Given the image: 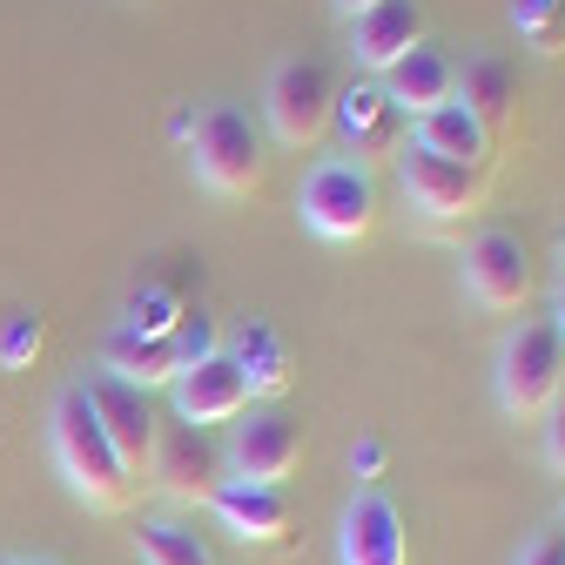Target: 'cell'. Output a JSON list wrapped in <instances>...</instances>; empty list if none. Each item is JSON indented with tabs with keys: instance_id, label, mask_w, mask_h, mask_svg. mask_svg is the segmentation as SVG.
<instances>
[{
	"instance_id": "1",
	"label": "cell",
	"mask_w": 565,
	"mask_h": 565,
	"mask_svg": "<svg viewBox=\"0 0 565 565\" xmlns=\"http://www.w3.org/2000/svg\"><path fill=\"white\" fill-rule=\"evenodd\" d=\"M47 451H54L67 491H75L82 505H95V512H121V505H128L135 478H128L121 451L108 445V431H102L95 404L82 397V384H67V391L54 397V411H47Z\"/></svg>"
},
{
	"instance_id": "2",
	"label": "cell",
	"mask_w": 565,
	"mask_h": 565,
	"mask_svg": "<svg viewBox=\"0 0 565 565\" xmlns=\"http://www.w3.org/2000/svg\"><path fill=\"white\" fill-rule=\"evenodd\" d=\"M189 162H195V182H202V189H216V195H249V189L263 182V141H256V121H249L236 102H209V108H195Z\"/></svg>"
},
{
	"instance_id": "3",
	"label": "cell",
	"mask_w": 565,
	"mask_h": 565,
	"mask_svg": "<svg viewBox=\"0 0 565 565\" xmlns=\"http://www.w3.org/2000/svg\"><path fill=\"white\" fill-rule=\"evenodd\" d=\"M297 216L323 243H358V236H371V223H377V182H371V169L350 162V156L317 162L303 175V189H297Z\"/></svg>"
},
{
	"instance_id": "4",
	"label": "cell",
	"mask_w": 565,
	"mask_h": 565,
	"mask_svg": "<svg viewBox=\"0 0 565 565\" xmlns=\"http://www.w3.org/2000/svg\"><path fill=\"white\" fill-rule=\"evenodd\" d=\"M565 397V343L552 323H519L499 343V404L512 417H545Z\"/></svg>"
},
{
	"instance_id": "5",
	"label": "cell",
	"mask_w": 565,
	"mask_h": 565,
	"mask_svg": "<svg viewBox=\"0 0 565 565\" xmlns=\"http://www.w3.org/2000/svg\"><path fill=\"white\" fill-rule=\"evenodd\" d=\"M263 115H269L276 141H290V149L323 141L330 121H337V82H330V67L310 61V54L276 61L269 67V88H263Z\"/></svg>"
},
{
	"instance_id": "6",
	"label": "cell",
	"mask_w": 565,
	"mask_h": 565,
	"mask_svg": "<svg viewBox=\"0 0 565 565\" xmlns=\"http://www.w3.org/2000/svg\"><path fill=\"white\" fill-rule=\"evenodd\" d=\"M82 397L95 404V417H102L108 445L121 451L128 478H141V471H149V458H156V431H162L156 397L135 391V384H121V377H108V371H88V377H82Z\"/></svg>"
},
{
	"instance_id": "7",
	"label": "cell",
	"mask_w": 565,
	"mask_h": 565,
	"mask_svg": "<svg viewBox=\"0 0 565 565\" xmlns=\"http://www.w3.org/2000/svg\"><path fill=\"white\" fill-rule=\"evenodd\" d=\"M397 182H404V202L417 209V216H465V209L484 202V169H465V162H445L431 149H417V141H404L397 149Z\"/></svg>"
},
{
	"instance_id": "8",
	"label": "cell",
	"mask_w": 565,
	"mask_h": 565,
	"mask_svg": "<svg viewBox=\"0 0 565 565\" xmlns=\"http://www.w3.org/2000/svg\"><path fill=\"white\" fill-rule=\"evenodd\" d=\"M337 565H411V539H404V512L384 499L377 484H364L343 505L337 525Z\"/></svg>"
},
{
	"instance_id": "9",
	"label": "cell",
	"mask_w": 565,
	"mask_h": 565,
	"mask_svg": "<svg viewBox=\"0 0 565 565\" xmlns=\"http://www.w3.org/2000/svg\"><path fill=\"white\" fill-rule=\"evenodd\" d=\"M465 290L484 303V310H519L525 290H532V256L512 230H478L465 243Z\"/></svg>"
},
{
	"instance_id": "10",
	"label": "cell",
	"mask_w": 565,
	"mask_h": 565,
	"mask_svg": "<svg viewBox=\"0 0 565 565\" xmlns=\"http://www.w3.org/2000/svg\"><path fill=\"white\" fill-rule=\"evenodd\" d=\"M149 478L182 505H209V491L223 484V451L209 445L195 424H162L156 431V458H149Z\"/></svg>"
},
{
	"instance_id": "11",
	"label": "cell",
	"mask_w": 565,
	"mask_h": 565,
	"mask_svg": "<svg viewBox=\"0 0 565 565\" xmlns=\"http://www.w3.org/2000/svg\"><path fill=\"white\" fill-rule=\"evenodd\" d=\"M330 128H343V141H350V156H358V162L397 156L404 141H411V115L384 95V82H350V88H337V121Z\"/></svg>"
},
{
	"instance_id": "12",
	"label": "cell",
	"mask_w": 565,
	"mask_h": 565,
	"mask_svg": "<svg viewBox=\"0 0 565 565\" xmlns=\"http://www.w3.org/2000/svg\"><path fill=\"white\" fill-rule=\"evenodd\" d=\"M303 458V438H297V424L282 417V411H243L236 417V438H230V471L249 478V484H276L297 471Z\"/></svg>"
},
{
	"instance_id": "13",
	"label": "cell",
	"mask_w": 565,
	"mask_h": 565,
	"mask_svg": "<svg viewBox=\"0 0 565 565\" xmlns=\"http://www.w3.org/2000/svg\"><path fill=\"white\" fill-rule=\"evenodd\" d=\"M169 397H175V417L195 424V431H209V424H236L249 411V384H243V371L223 358V350L202 358V364H189V371H175Z\"/></svg>"
},
{
	"instance_id": "14",
	"label": "cell",
	"mask_w": 565,
	"mask_h": 565,
	"mask_svg": "<svg viewBox=\"0 0 565 565\" xmlns=\"http://www.w3.org/2000/svg\"><path fill=\"white\" fill-rule=\"evenodd\" d=\"M417 41H424V8L417 0H377V8H364L358 21H350V54H358V67H371L377 82Z\"/></svg>"
},
{
	"instance_id": "15",
	"label": "cell",
	"mask_w": 565,
	"mask_h": 565,
	"mask_svg": "<svg viewBox=\"0 0 565 565\" xmlns=\"http://www.w3.org/2000/svg\"><path fill=\"white\" fill-rule=\"evenodd\" d=\"M209 512H216L243 545H276L290 532V505H282L276 484H249V478H223L209 491Z\"/></svg>"
},
{
	"instance_id": "16",
	"label": "cell",
	"mask_w": 565,
	"mask_h": 565,
	"mask_svg": "<svg viewBox=\"0 0 565 565\" xmlns=\"http://www.w3.org/2000/svg\"><path fill=\"white\" fill-rule=\"evenodd\" d=\"M384 95L417 121V115H431V108L458 102V67H451V54H445V47L417 41V47L391 67V75H384Z\"/></svg>"
},
{
	"instance_id": "17",
	"label": "cell",
	"mask_w": 565,
	"mask_h": 565,
	"mask_svg": "<svg viewBox=\"0 0 565 565\" xmlns=\"http://www.w3.org/2000/svg\"><path fill=\"white\" fill-rule=\"evenodd\" d=\"M95 371H108V377H121L135 391H156V384H175V350H169V337H141V330L115 323L102 337V364Z\"/></svg>"
},
{
	"instance_id": "18",
	"label": "cell",
	"mask_w": 565,
	"mask_h": 565,
	"mask_svg": "<svg viewBox=\"0 0 565 565\" xmlns=\"http://www.w3.org/2000/svg\"><path fill=\"white\" fill-rule=\"evenodd\" d=\"M411 141H417V149H431V156H445V162H465V169H484V156H491V128L465 102H445L431 115H417Z\"/></svg>"
},
{
	"instance_id": "19",
	"label": "cell",
	"mask_w": 565,
	"mask_h": 565,
	"mask_svg": "<svg viewBox=\"0 0 565 565\" xmlns=\"http://www.w3.org/2000/svg\"><path fill=\"white\" fill-rule=\"evenodd\" d=\"M223 358L243 371L249 397H276V391H290V350H282V337L269 323H243L230 343H223Z\"/></svg>"
},
{
	"instance_id": "20",
	"label": "cell",
	"mask_w": 565,
	"mask_h": 565,
	"mask_svg": "<svg viewBox=\"0 0 565 565\" xmlns=\"http://www.w3.org/2000/svg\"><path fill=\"white\" fill-rule=\"evenodd\" d=\"M458 102L491 128L512 102H519V75H512V61L505 54H471L465 61V75H458Z\"/></svg>"
},
{
	"instance_id": "21",
	"label": "cell",
	"mask_w": 565,
	"mask_h": 565,
	"mask_svg": "<svg viewBox=\"0 0 565 565\" xmlns=\"http://www.w3.org/2000/svg\"><path fill=\"white\" fill-rule=\"evenodd\" d=\"M135 552H141V565H216V552L202 545V532H189L175 519H149L135 532Z\"/></svg>"
},
{
	"instance_id": "22",
	"label": "cell",
	"mask_w": 565,
	"mask_h": 565,
	"mask_svg": "<svg viewBox=\"0 0 565 565\" xmlns=\"http://www.w3.org/2000/svg\"><path fill=\"white\" fill-rule=\"evenodd\" d=\"M182 310H189V303L169 290V282H141V290L121 303V323H128V330H141V337H169Z\"/></svg>"
},
{
	"instance_id": "23",
	"label": "cell",
	"mask_w": 565,
	"mask_h": 565,
	"mask_svg": "<svg viewBox=\"0 0 565 565\" xmlns=\"http://www.w3.org/2000/svg\"><path fill=\"white\" fill-rule=\"evenodd\" d=\"M169 350H175V371H189V364H202V358H216V350H223L216 317H209V310H182L175 330H169Z\"/></svg>"
},
{
	"instance_id": "24",
	"label": "cell",
	"mask_w": 565,
	"mask_h": 565,
	"mask_svg": "<svg viewBox=\"0 0 565 565\" xmlns=\"http://www.w3.org/2000/svg\"><path fill=\"white\" fill-rule=\"evenodd\" d=\"M41 317L34 310H8V323H0V364L8 371H28L34 358H41Z\"/></svg>"
},
{
	"instance_id": "25",
	"label": "cell",
	"mask_w": 565,
	"mask_h": 565,
	"mask_svg": "<svg viewBox=\"0 0 565 565\" xmlns=\"http://www.w3.org/2000/svg\"><path fill=\"white\" fill-rule=\"evenodd\" d=\"M558 14H565V0H512V28H519L525 41H532V34H545Z\"/></svg>"
},
{
	"instance_id": "26",
	"label": "cell",
	"mask_w": 565,
	"mask_h": 565,
	"mask_svg": "<svg viewBox=\"0 0 565 565\" xmlns=\"http://www.w3.org/2000/svg\"><path fill=\"white\" fill-rule=\"evenodd\" d=\"M519 565H565V532H539V539L519 552Z\"/></svg>"
},
{
	"instance_id": "27",
	"label": "cell",
	"mask_w": 565,
	"mask_h": 565,
	"mask_svg": "<svg viewBox=\"0 0 565 565\" xmlns=\"http://www.w3.org/2000/svg\"><path fill=\"white\" fill-rule=\"evenodd\" d=\"M350 471H358L364 484L384 478V445H377V438H358V445H350Z\"/></svg>"
},
{
	"instance_id": "28",
	"label": "cell",
	"mask_w": 565,
	"mask_h": 565,
	"mask_svg": "<svg viewBox=\"0 0 565 565\" xmlns=\"http://www.w3.org/2000/svg\"><path fill=\"white\" fill-rule=\"evenodd\" d=\"M545 417H552V424H545V458H552V465L565 471V397H558V404H552Z\"/></svg>"
},
{
	"instance_id": "29",
	"label": "cell",
	"mask_w": 565,
	"mask_h": 565,
	"mask_svg": "<svg viewBox=\"0 0 565 565\" xmlns=\"http://www.w3.org/2000/svg\"><path fill=\"white\" fill-rule=\"evenodd\" d=\"M169 135L189 141V135H195V108H175V115H169Z\"/></svg>"
},
{
	"instance_id": "30",
	"label": "cell",
	"mask_w": 565,
	"mask_h": 565,
	"mask_svg": "<svg viewBox=\"0 0 565 565\" xmlns=\"http://www.w3.org/2000/svg\"><path fill=\"white\" fill-rule=\"evenodd\" d=\"M552 330H558V343H565V282H558V297H552Z\"/></svg>"
},
{
	"instance_id": "31",
	"label": "cell",
	"mask_w": 565,
	"mask_h": 565,
	"mask_svg": "<svg viewBox=\"0 0 565 565\" xmlns=\"http://www.w3.org/2000/svg\"><path fill=\"white\" fill-rule=\"evenodd\" d=\"M364 8H377V0H337V14H343V21H358Z\"/></svg>"
},
{
	"instance_id": "32",
	"label": "cell",
	"mask_w": 565,
	"mask_h": 565,
	"mask_svg": "<svg viewBox=\"0 0 565 565\" xmlns=\"http://www.w3.org/2000/svg\"><path fill=\"white\" fill-rule=\"evenodd\" d=\"M558 263H565V230H558Z\"/></svg>"
},
{
	"instance_id": "33",
	"label": "cell",
	"mask_w": 565,
	"mask_h": 565,
	"mask_svg": "<svg viewBox=\"0 0 565 565\" xmlns=\"http://www.w3.org/2000/svg\"><path fill=\"white\" fill-rule=\"evenodd\" d=\"M0 565H21V558H0Z\"/></svg>"
},
{
	"instance_id": "34",
	"label": "cell",
	"mask_w": 565,
	"mask_h": 565,
	"mask_svg": "<svg viewBox=\"0 0 565 565\" xmlns=\"http://www.w3.org/2000/svg\"><path fill=\"white\" fill-rule=\"evenodd\" d=\"M34 565H54V558H34Z\"/></svg>"
}]
</instances>
